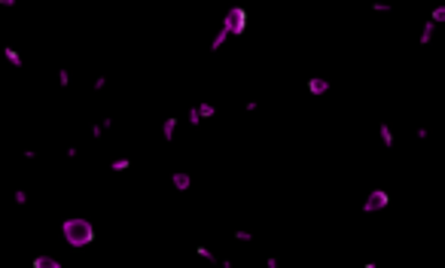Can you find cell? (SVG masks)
<instances>
[{
    "label": "cell",
    "mask_w": 445,
    "mask_h": 268,
    "mask_svg": "<svg viewBox=\"0 0 445 268\" xmlns=\"http://www.w3.org/2000/svg\"><path fill=\"white\" fill-rule=\"evenodd\" d=\"M64 238L73 247H83V244L92 241V226H88L86 219H67L64 223Z\"/></svg>",
    "instance_id": "obj_1"
},
{
    "label": "cell",
    "mask_w": 445,
    "mask_h": 268,
    "mask_svg": "<svg viewBox=\"0 0 445 268\" xmlns=\"http://www.w3.org/2000/svg\"><path fill=\"white\" fill-rule=\"evenodd\" d=\"M34 265H37V268H56L58 263H56V259H37Z\"/></svg>",
    "instance_id": "obj_2"
}]
</instances>
